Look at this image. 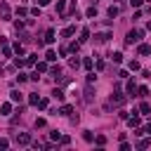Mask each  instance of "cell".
<instances>
[{
  "mask_svg": "<svg viewBox=\"0 0 151 151\" xmlns=\"http://www.w3.org/2000/svg\"><path fill=\"white\" fill-rule=\"evenodd\" d=\"M28 142H31V135H28V132H21V135L17 137V144H21V146H26Z\"/></svg>",
  "mask_w": 151,
  "mask_h": 151,
  "instance_id": "cell-5",
  "label": "cell"
},
{
  "mask_svg": "<svg viewBox=\"0 0 151 151\" xmlns=\"http://www.w3.org/2000/svg\"><path fill=\"white\" fill-rule=\"evenodd\" d=\"M35 71H38V73H45V71H47V64H45V62H40V64L35 66Z\"/></svg>",
  "mask_w": 151,
  "mask_h": 151,
  "instance_id": "cell-21",
  "label": "cell"
},
{
  "mask_svg": "<svg viewBox=\"0 0 151 151\" xmlns=\"http://www.w3.org/2000/svg\"><path fill=\"white\" fill-rule=\"evenodd\" d=\"M87 38H90V31H87V28H83V31H80V40H78V43H85Z\"/></svg>",
  "mask_w": 151,
  "mask_h": 151,
  "instance_id": "cell-18",
  "label": "cell"
},
{
  "mask_svg": "<svg viewBox=\"0 0 151 151\" xmlns=\"http://www.w3.org/2000/svg\"><path fill=\"white\" fill-rule=\"evenodd\" d=\"M52 97H54V99H59V102H64V90H59V87H57V90L52 92Z\"/></svg>",
  "mask_w": 151,
  "mask_h": 151,
  "instance_id": "cell-9",
  "label": "cell"
},
{
  "mask_svg": "<svg viewBox=\"0 0 151 151\" xmlns=\"http://www.w3.org/2000/svg\"><path fill=\"white\" fill-rule=\"evenodd\" d=\"M109 17H118V7H116V5L109 7Z\"/></svg>",
  "mask_w": 151,
  "mask_h": 151,
  "instance_id": "cell-27",
  "label": "cell"
},
{
  "mask_svg": "<svg viewBox=\"0 0 151 151\" xmlns=\"http://www.w3.org/2000/svg\"><path fill=\"white\" fill-rule=\"evenodd\" d=\"M127 69H130V71H139V62H135V59H132V62L127 64Z\"/></svg>",
  "mask_w": 151,
  "mask_h": 151,
  "instance_id": "cell-20",
  "label": "cell"
},
{
  "mask_svg": "<svg viewBox=\"0 0 151 151\" xmlns=\"http://www.w3.org/2000/svg\"><path fill=\"white\" fill-rule=\"evenodd\" d=\"M52 76H54V78H59V76H62V69H59V66H52Z\"/></svg>",
  "mask_w": 151,
  "mask_h": 151,
  "instance_id": "cell-30",
  "label": "cell"
},
{
  "mask_svg": "<svg viewBox=\"0 0 151 151\" xmlns=\"http://www.w3.org/2000/svg\"><path fill=\"white\" fill-rule=\"evenodd\" d=\"M38 106H40V109L45 111V109H47V99H40V102H38Z\"/></svg>",
  "mask_w": 151,
  "mask_h": 151,
  "instance_id": "cell-40",
  "label": "cell"
},
{
  "mask_svg": "<svg viewBox=\"0 0 151 151\" xmlns=\"http://www.w3.org/2000/svg\"><path fill=\"white\" fill-rule=\"evenodd\" d=\"M64 7H66L64 0H57V12H64Z\"/></svg>",
  "mask_w": 151,
  "mask_h": 151,
  "instance_id": "cell-29",
  "label": "cell"
},
{
  "mask_svg": "<svg viewBox=\"0 0 151 151\" xmlns=\"http://www.w3.org/2000/svg\"><path fill=\"white\" fill-rule=\"evenodd\" d=\"M83 66H85V69H87V71H90V69H92V59H90V57H85V62H83Z\"/></svg>",
  "mask_w": 151,
  "mask_h": 151,
  "instance_id": "cell-32",
  "label": "cell"
},
{
  "mask_svg": "<svg viewBox=\"0 0 151 151\" xmlns=\"http://www.w3.org/2000/svg\"><path fill=\"white\" fill-rule=\"evenodd\" d=\"M45 59H47V62H57V52H54V50H47Z\"/></svg>",
  "mask_w": 151,
  "mask_h": 151,
  "instance_id": "cell-13",
  "label": "cell"
},
{
  "mask_svg": "<svg viewBox=\"0 0 151 151\" xmlns=\"http://www.w3.org/2000/svg\"><path fill=\"white\" fill-rule=\"evenodd\" d=\"M142 35H144V31H130L127 38H125V45H135V43H139Z\"/></svg>",
  "mask_w": 151,
  "mask_h": 151,
  "instance_id": "cell-1",
  "label": "cell"
},
{
  "mask_svg": "<svg viewBox=\"0 0 151 151\" xmlns=\"http://www.w3.org/2000/svg\"><path fill=\"white\" fill-rule=\"evenodd\" d=\"M35 57H38V54H28V59H26L24 64H26V66H33V64H35Z\"/></svg>",
  "mask_w": 151,
  "mask_h": 151,
  "instance_id": "cell-22",
  "label": "cell"
},
{
  "mask_svg": "<svg viewBox=\"0 0 151 151\" xmlns=\"http://www.w3.org/2000/svg\"><path fill=\"white\" fill-rule=\"evenodd\" d=\"M94 38H97V43H106L109 38H111V33H99V35H94Z\"/></svg>",
  "mask_w": 151,
  "mask_h": 151,
  "instance_id": "cell-11",
  "label": "cell"
},
{
  "mask_svg": "<svg viewBox=\"0 0 151 151\" xmlns=\"http://www.w3.org/2000/svg\"><path fill=\"white\" fill-rule=\"evenodd\" d=\"M71 111H73V106H71V104H64V106H62V113H64V116H69Z\"/></svg>",
  "mask_w": 151,
  "mask_h": 151,
  "instance_id": "cell-23",
  "label": "cell"
},
{
  "mask_svg": "<svg viewBox=\"0 0 151 151\" xmlns=\"http://www.w3.org/2000/svg\"><path fill=\"white\" fill-rule=\"evenodd\" d=\"M139 113H142V116H149V113H151V106H149L146 102H142V104H139Z\"/></svg>",
  "mask_w": 151,
  "mask_h": 151,
  "instance_id": "cell-7",
  "label": "cell"
},
{
  "mask_svg": "<svg viewBox=\"0 0 151 151\" xmlns=\"http://www.w3.org/2000/svg\"><path fill=\"white\" fill-rule=\"evenodd\" d=\"M26 80H28L26 73H19V76H17V83H26Z\"/></svg>",
  "mask_w": 151,
  "mask_h": 151,
  "instance_id": "cell-28",
  "label": "cell"
},
{
  "mask_svg": "<svg viewBox=\"0 0 151 151\" xmlns=\"http://www.w3.org/2000/svg\"><path fill=\"white\" fill-rule=\"evenodd\" d=\"M0 17H3V19H10V17H12V12H10V5H7V3H0Z\"/></svg>",
  "mask_w": 151,
  "mask_h": 151,
  "instance_id": "cell-4",
  "label": "cell"
},
{
  "mask_svg": "<svg viewBox=\"0 0 151 151\" xmlns=\"http://www.w3.org/2000/svg\"><path fill=\"white\" fill-rule=\"evenodd\" d=\"M7 146H10V142H7V139H0V149H7Z\"/></svg>",
  "mask_w": 151,
  "mask_h": 151,
  "instance_id": "cell-41",
  "label": "cell"
},
{
  "mask_svg": "<svg viewBox=\"0 0 151 151\" xmlns=\"http://www.w3.org/2000/svg\"><path fill=\"white\" fill-rule=\"evenodd\" d=\"M85 99H87V102H92V87H87V90H85Z\"/></svg>",
  "mask_w": 151,
  "mask_h": 151,
  "instance_id": "cell-36",
  "label": "cell"
},
{
  "mask_svg": "<svg viewBox=\"0 0 151 151\" xmlns=\"http://www.w3.org/2000/svg\"><path fill=\"white\" fill-rule=\"evenodd\" d=\"M45 5H50V0H38V7H45Z\"/></svg>",
  "mask_w": 151,
  "mask_h": 151,
  "instance_id": "cell-43",
  "label": "cell"
},
{
  "mask_svg": "<svg viewBox=\"0 0 151 151\" xmlns=\"http://www.w3.org/2000/svg\"><path fill=\"white\" fill-rule=\"evenodd\" d=\"M137 94H139V97H149V87H146V85L137 87Z\"/></svg>",
  "mask_w": 151,
  "mask_h": 151,
  "instance_id": "cell-14",
  "label": "cell"
},
{
  "mask_svg": "<svg viewBox=\"0 0 151 151\" xmlns=\"http://www.w3.org/2000/svg\"><path fill=\"white\" fill-rule=\"evenodd\" d=\"M87 17H97V7H90L87 10Z\"/></svg>",
  "mask_w": 151,
  "mask_h": 151,
  "instance_id": "cell-38",
  "label": "cell"
},
{
  "mask_svg": "<svg viewBox=\"0 0 151 151\" xmlns=\"http://www.w3.org/2000/svg\"><path fill=\"white\" fill-rule=\"evenodd\" d=\"M0 111H3V116H10V113H12V104H3Z\"/></svg>",
  "mask_w": 151,
  "mask_h": 151,
  "instance_id": "cell-16",
  "label": "cell"
},
{
  "mask_svg": "<svg viewBox=\"0 0 151 151\" xmlns=\"http://www.w3.org/2000/svg\"><path fill=\"white\" fill-rule=\"evenodd\" d=\"M59 142H62V146H66V144L71 142V137H66V135H64V137H59Z\"/></svg>",
  "mask_w": 151,
  "mask_h": 151,
  "instance_id": "cell-37",
  "label": "cell"
},
{
  "mask_svg": "<svg viewBox=\"0 0 151 151\" xmlns=\"http://www.w3.org/2000/svg\"><path fill=\"white\" fill-rule=\"evenodd\" d=\"M35 127H45V118H35Z\"/></svg>",
  "mask_w": 151,
  "mask_h": 151,
  "instance_id": "cell-35",
  "label": "cell"
},
{
  "mask_svg": "<svg viewBox=\"0 0 151 151\" xmlns=\"http://www.w3.org/2000/svg\"><path fill=\"white\" fill-rule=\"evenodd\" d=\"M83 139H85V142H94V135H92L90 130H85V132H83Z\"/></svg>",
  "mask_w": 151,
  "mask_h": 151,
  "instance_id": "cell-17",
  "label": "cell"
},
{
  "mask_svg": "<svg viewBox=\"0 0 151 151\" xmlns=\"http://www.w3.org/2000/svg\"><path fill=\"white\" fill-rule=\"evenodd\" d=\"M127 94H130V97H135V94H137V85H135V80L127 83Z\"/></svg>",
  "mask_w": 151,
  "mask_h": 151,
  "instance_id": "cell-8",
  "label": "cell"
},
{
  "mask_svg": "<svg viewBox=\"0 0 151 151\" xmlns=\"http://www.w3.org/2000/svg\"><path fill=\"white\" fill-rule=\"evenodd\" d=\"M28 102H31V104H35V106H38V102H40V97H38V94H31V97H28Z\"/></svg>",
  "mask_w": 151,
  "mask_h": 151,
  "instance_id": "cell-31",
  "label": "cell"
},
{
  "mask_svg": "<svg viewBox=\"0 0 151 151\" xmlns=\"http://www.w3.org/2000/svg\"><path fill=\"white\" fill-rule=\"evenodd\" d=\"M146 146H151V139H142V142L137 144V149H146Z\"/></svg>",
  "mask_w": 151,
  "mask_h": 151,
  "instance_id": "cell-26",
  "label": "cell"
},
{
  "mask_svg": "<svg viewBox=\"0 0 151 151\" xmlns=\"http://www.w3.org/2000/svg\"><path fill=\"white\" fill-rule=\"evenodd\" d=\"M14 52H17V54H24V45L17 43V45H14Z\"/></svg>",
  "mask_w": 151,
  "mask_h": 151,
  "instance_id": "cell-34",
  "label": "cell"
},
{
  "mask_svg": "<svg viewBox=\"0 0 151 151\" xmlns=\"http://www.w3.org/2000/svg\"><path fill=\"white\" fill-rule=\"evenodd\" d=\"M132 113H135V116H127V125H130V127H139L142 121H139V116H137V111H132Z\"/></svg>",
  "mask_w": 151,
  "mask_h": 151,
  "instance_id": "cell-3",
  "label": "cell"
},
{
  "mask_svg": "<svg viewBox=\"0 0 151 151\" xmlns=\"http://www.w3.org/2000/svg\"><path fill=\"white\" fill-rule=\"evenodd\" d=\"M123 102H125V97H123V94H121V92L116 90V92H113V94H111V104H109V106H113V104H118V106H121Z\"/></svg>",
  "mask_w": 151,
  "mask_h": 151,
  "instance_id": "cell-2",
  "label": "cell"
},
{
  "mask_svg": "<svg viewBox=\"0 0 151 151\" xmlns=\"http://www.w3.org/2000/svg\"><path fill=\"white\" fill-rule=\"evenodd\" d=\"M151 52V45H139V54H149Z\"/></svg>",
  "mask_w": 151,
  "mask_h": 151,
  "instance_id": "cell-25",
  "label": "cell"
},
{
  "mask_svg": "<svg viewBox=\"0 0 151 151\" xmlns=\"http://www.w3.org/2000/svg\"><path fill=\"white\" fill-rule=\"evenodd\" d=\"M69 64H71L73 69H78V66H80V59H78V57H71V59H69Z\"/></svg>",
  "mask_w": 151,
  "mask_h": 151,
  "instance_id": "cell-19",
  "label": "cell"
},
{
  "mask_svg": "<svg viewBox=\"0 0 151 151\" xmlns=\"http://www.w3.org/2000/svg\"><path fill=\"white\" fill-rule=\"evenodd\" d=\"M142 132H144V135H149V137H151V125H144V127H142Z\"/></svg>",
  "mask_w": 151,
  "mask_h": 151,
  "instance_id": "cell-39",
  "label": "cell"
},
{
  "mask_svg": "<svg viewBox=\"0 0 151 151\" xmlns=\"http://www.w3.org/2000/svg\"><path fill=\"white\" fill-rule=\"evenodd\" d=\"M54 40H57V38H54V31L50 28V31L45 33V43H54Z\"/></svg>",
  "mask_w": 151,
  "mask_h": 151,
  "instance_id": "cell-12",
  "label": "cell"
},
{
  "mask_svg": "<svg viewBox=\"0 0 151 151\" xmlns=\"http://www.w3.org/2000/svg\"><path fill=\"white\" fill-rule=\"evenodd\" d=\"M26 12H28L26 7H17V14H19V17H26Z\"/></svg>",
  "mask_w": 151,
  "mask_h": 151,
  "instance_id": "cell-33",
  "label": "cell"
},
{
  "mask_svg": "<svg viewBox=\"0 0 151 151\" xmlns=\"http://www.w3.org/2000/svg\"><path fill=\"white\" fill-rule=\"evenodd\" d=\"M10 99H12V102H24V94L19 92V90H12V92H10Z\"/></svg>",
  "mask_w": 151,
  "mask_h": 151,
  "instance_id": "cell-6",
  "label": "cell"
},
{
  "mask_svg": "<svg viewBox=\"0 0 151 151\" xmlns=\"http://www.w3.org/2000/svg\"><path fill=\"white\" fill-rule=\"evenodd\" d=\"M73 33H76V26H66V28L62 31V35H64V38H69V35H73Z\"/></svg>",
  "mask_w": 151,
  "mask_h": 151,
  "instance_id": "cell-10",
  "label": "cell"
},
{
  "mask_svg": "<svg viewBox=\"0 0 151 151\" xmlns=\"http://www.w3.org/2000/svg\"><path fill=\"white\" fill-rule=\"evenodd\" d=\"M130 3H132V7H139V5L144 3V0H130Z\"/></svg>",
  "mask_w": 151,
  "mask_h": 151,
  "instance_id": "cell-42",
  "label": "cell"
},
{
  "mask_svg": "<svg viewBox=\"0 0 151 151\" xmlns=\"http://www.w3.org/2000/svg\"><path fill=\"white\" fill-rule=\"evenodd\" d=\"M94 142H97L99 146H104V144H106V137H104V135H97V137H94Z\"/></svg>",
  "mask_w": 151,
  "mask_h": 151,
  "instance_id": "cell-24",
  "label": "cell"
},
{
  "mask_svg": "<svg viewBox=\"0 0 151 151\" xmlns=\"http://www.w3.org/2000/svg\"><path fill=\"white\" fill-rule=\"evenodd\" d=\"M146 28H149V31H151V21H149V24H146Z\"/></svg>",
  "mask_w": 151,
  "mask_h": 151,
  "instance_id": "cell-44",
  "label": "cell"
},
{
  "mask_svg": "<svg viewBox=\"0 0 151 151\" xmlns=\"http://www.w3.org/2000/svg\"><path fill=\"white\" fill-rule=\"evenodd\" d=\"M109 57H111V59L116 62V64H118V62H123V54H121V52H111Z\"/></svg>",
  "mask_w": 151,
  "mask_h": 151,
  "instance_id": "cell-15",
  "label": "cell"
}]
</instances>
